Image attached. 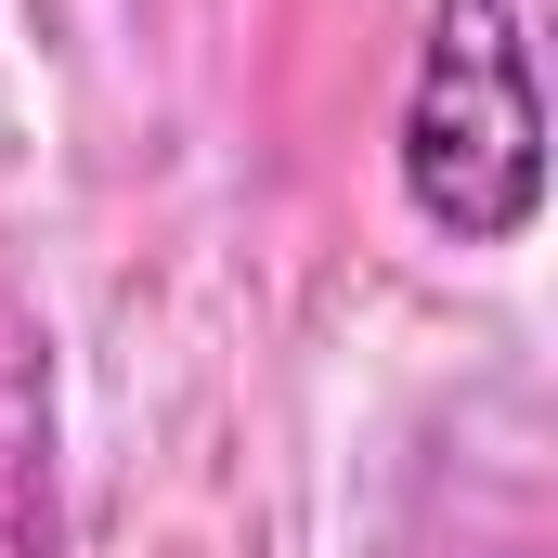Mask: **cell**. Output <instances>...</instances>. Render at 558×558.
<instances>
[{"mask_svg":"<svg viewBox=\"0 0 558 558\" xmlns=\"http://www.w3.org/2000/svg\"><path fill=\"white\" fill-rule=\"evenodd\" d=\"M0 558H65V468H52V338L0 286Z\"/></svg>","mask_w":558,"mask_h":558,"instance_id":"7a4b0ae2","label":"cell"},{"mask_svg":"<svg viewBox=\"0 0 558 558\" xmlns=\"http://www.w3.org/2000/svg\"><path fill=\"white\" fill-rule=\"evenodd\" d=\"M403 208L441 247H520L546 221V92L520 0H428L403 78Z\"/></svg>","mask_w":558,"mask_h":558,"instance_id":"6da1fadb","label":"cell"}]
</instances>
